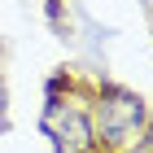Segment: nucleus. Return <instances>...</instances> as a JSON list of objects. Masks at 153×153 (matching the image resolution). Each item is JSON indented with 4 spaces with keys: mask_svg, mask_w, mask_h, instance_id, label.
Masks as SVG:
<instances>
[{
    "mask_svg": "<svg viewBox=\"0 0 153 153\" xmlns=\"http://www.w3.org/2000/svg\"><path fill=\"white\" fill-rule=\"evenodd\" d=\"M140 123H144V109H140L136 96H127V92H105V101H101V136H105L114 149H123V144L136 140Z\"/></svg>",
    "mask_w": 153,
    "mask_h": 153,
    "instance_id": "obj_1",
    "label": "nucleus"
},
{
    "mask_svg": "<svg viewBox=\"0 0 153 153\" xmlns=\"http://www.w3.org/2000/svg\"><path fill=\"white\" fill-rule=\"evenodd\" d=\"M48 131L57 136V149L61 153H88L92 149V123H88L79 109H66V123L48 118Z\"/></svg>",
    "mask_w": 153,
    "mask_h": 153,
    "instance_id": "obj_2",
    "label": "nucleus"
}]
</instances>
